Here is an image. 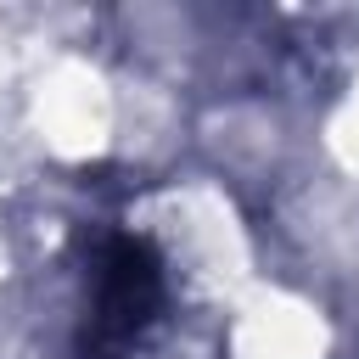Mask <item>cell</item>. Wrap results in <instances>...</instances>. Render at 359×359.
Instances as JSON below:
<instances>
[{"mask_svg":"<svg viewBox=\"0 0 359 359\" xmlns=\"http://www.w3.org/2000/svg\"><path fill=\"white\" fill-rule=\"evenodd\" d=\"M90 342L112 348L140 337L163 309V264L140 236H107L90 269Z\"/></svg>","mask_w":359,"mask_h":359,"instance_id":"obj_1","label":"cell"}]
</instances>
